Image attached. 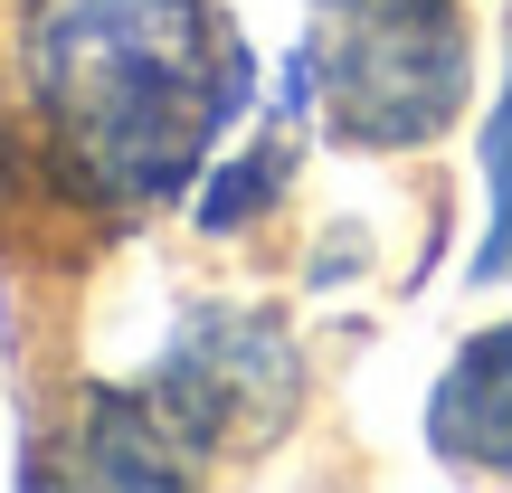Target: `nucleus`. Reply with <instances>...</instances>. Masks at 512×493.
<instances>
[{
  "instance_id": "1",
  "label": "nucleus",
  "mask_w": 512,
  "mask_h": 493,
  "mask_svg": "<svg viewBox=\"0 0 512 493\" xmlns=\"http://www.w3.org/2000/svg\"><path fill=\"white\" fill-rule=\"evenodd\" d=\"M19 86L57 171L114 219L200 190L256 76L219 0H29Z\"/></svg>"
},
{
  "instance_id": "2",
  "label": "nucleus",
  "mask_w": 512,
  "mask_h": 493,
  "mask_svg": "<svg viewBox=\"0 0 512 493\" xmlns=\"http://www.w3.org/2000/svg\"><path fill=\"white\" fill-rule=\"evenodd\" d=\"M313 124L351 152H418L465 114L475 38L456 0H313Z\"/></svg>"
},
{
  "instance_id": "3",
  "label": "nucleus",
  "mask_w": 512,
  "mask_h": 493,
  "mask_svg": "<svg viewBox=\"0 0 512 493\" xmlns=\"http://www.w3.org/2000/svg\"><path fill=\"white\" fill-rule=\"evenodd\" d=\"M143 389L162 399V418L200 446V465H219L228 446H266L275 427L304 408V351L275 313L256 304H200L181 313V332L162 342V361L143 370Z\"/></svg>"
},
{
  "instance_id": "4",
  "label": "nucleus",
  "mask_w": 512,
  "mask_h": 493,
  "mask_svg": "<svg viewBox=\"0 0 512 493\" xmlns=\"http://www.w3.org/2000/svg\"><path fill=\"white\" fill-rule=\"evenodd\" d=\"M29 475H67V484H200L209 465H200V446L162 418V399H152L143 380H133V389L95 380L86 399H76L67 456L29 465Z\"/></svg>"
},
{
  "instance_id": "5",
  "label": "nucleus",
  "mask_w": 512,
  "mask_h": 493,
  "mask_svg": "<svg viewBox=\"0 0 512 493\" xmlns=\"http://www.w3.org/2000/svg\"><path fill=\"white\" fill-rule=\"evenodd\" d=\"M427 456L456 475L512 484V323H484L446 351L427 389Z\"/></svg>"
},
{
  "instance_id": "6",
  "label": "nucleus",
  "mask_w": 512,
  "mask_h": 493,
  "mask_svg": "<svg viewBox=\"0 0 512 493\" xmlns=\"http://www.w3.org/2000/svg\"><path fill=\"white\" fill-rule=\"evenodd\" d=\"M484 190H494V219H484L475 275L503 285V275H512V76H503V95H494V124H484Z\"/></svg>"
}]
</instances>
